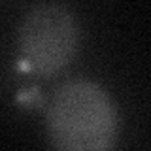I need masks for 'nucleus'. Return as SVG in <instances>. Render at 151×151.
Wrapping results in <instances>:
<instances>
[{
	"label": "nucleus",
	"instance_id": "1",
	"mask_svg": "<svg viewBox=\"0 0 151 151\" xmlns=\"http://www.w3.org/2000/svg\"><path fill=\"white\" fill-rule=\"evenodd\" d=\"M47 132L64 151H106L115 145L117 110L110 94L87 79L66 81L47 106Z\"/></svg>",
	"mask_w": 151,
	"mask_h": 151
},
{
	"label": "nucleus",
	"instance_id": "2",
	"mask_svg": "<svg viewBox=\"0 0 151 151\" xmlns=\"http://www.w3.org/2000/svg\"><path fill=\"white\" fill-rule=\"evenodd\" d=\"M81 32L78 19L63 6H42L19 28V66L25 72L53 76L78 55Z\"/></svg>",
	"mask_w": 151,
	"mask_h": 151
}]
</instances>
